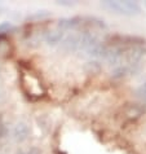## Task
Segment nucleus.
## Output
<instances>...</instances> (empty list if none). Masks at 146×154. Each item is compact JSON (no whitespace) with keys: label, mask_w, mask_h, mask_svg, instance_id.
<instances>
[{"label":"nucleus","mask_w":146,"mask_h":154,"mask_svg":"<svg viewBox=\"0 0 146 154\" xmlns=\"http://www.w3.org/2000/svg\"><path fill=\"white\" fill-rule=\"evenodd\" d=\"M101 7L110 12L124 16H136L141 13V7L136 2H102Z\"/></svg>","instance_id":"obj_1"},{"label":"nucleus","mask_w":146,"mask_h":154,"mask_svg":"<svg viewBox=\"0 0 146 154\" xmlns=\"http://www.w3.org/2000/svg\"><path fill=\"white\" fill-rule=\"evenodd\" d=\"M63 38H65V31H62V30H59L58 27L56 30H52V31L47 32L45 35V40L48 44H58V43H61L63 40Z\"/></svg>","instance_id":"obj_2"},{"label":"nucleus","mask_w":146,"mask_h":154,"mask_svg":"<svg viewBox=\"0 0 146 154\" xmlns=\"http://www.w3.org/2000/svg\"><path fill=\"white\" fill-rule=\"evenodd\" d=\"M13 135H14V139H16L17 141L22 143V141H25V140L29 137L30 130H29V127L25 125V123H18V125L14 127Z\"/></svg>","instance_id":"obj_3"},{"label":"nucleus","mask_w":146,"mask_h":154,"mask_svg":"<svg viewBox=\"0 0 146 154\" xmlns=\"http://www.w3.org/2000/svg\"><path fill=\"white\" fill-rule=\"evenodd\" d=\"M12 29H13V26H12L9 22L0 23V34H7V32H9Z\"/></svg>","instance_id":"obj_4"},{"label":"nucleus","mask_w":146,"mask_h":154,"mask_svg":"<svg viewBox=\"0 0 146 154\" xmlns=\"http://www.w3.org/2000/svg\"><path fill=\"white\" fill-rule=\"evenodd\" d=\"M137 95L146 100V83H144L138 89H137Z\"/></svg>","instance_id":"obj_5"},{"label":"nucleus","mask_w":146,"mask_h":154,"mask_svg":"<svg viewBox=\"0 0 146 154\" xmlns=\"http://www.w3.org/2000/svg\"><path fill=\"white\" fill-rule=\"evenodd\" d=\"M7 134V130H5V126H4V123L2 122V119H0V139H3L4 136Z\"/></svg>","instance_id":"obj_6"},{"label":"nucleus","mask_w":146,"mask_h":154,"mask_svg":"<svg viewBox=\"0 0 146 154\" xmlns=\"http://www.w3.org/2000/svg\"><path fill=\"white\" fill-rule=\"evenodd\" d=\"M57 154H66L65 152H61V150H59V152H57Z\"/></svg>","instance_id":"obj_7"},{"label":"nucleus","mask_w":146,"mask_h":154,"mask_svg":"<svg viewBox=\"0 0 146 154\" xmlns=\"http://www.w3.org/2000/svg\"><path fill=\"white\" fill-rule=\"evenodd\" d=\"M17 154H23V153H17Z\"/></svg>","instance_id":"obj_8"}]
</instances>
